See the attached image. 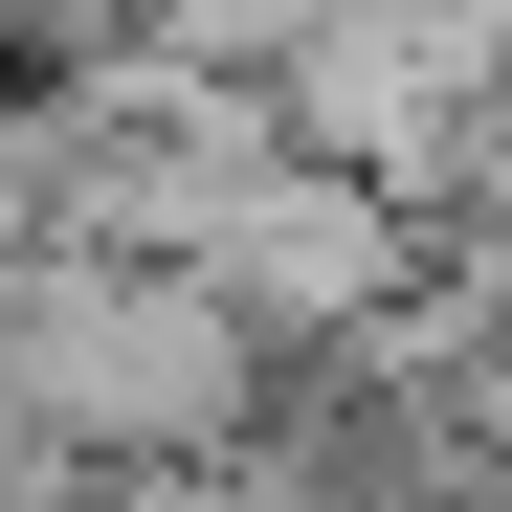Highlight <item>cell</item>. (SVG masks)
<instances>
[{
  "label": "cell",
  "mask_w": 512,
  "mask_h": 512,
  "mask_svg": "<svg viewBox=\"0 0 512 512\" xmlns=\"http://www.w3.org/2000/svg\"><path fill=\"white\" fill-rule=\"evenodd\" d=\"M245 290L201 245H112V223H45L0 245V379H23L45 446H112V468H201L245 423Z\"/></svg>",
  "instance_id": "cell-1"
},
{
  "label": "cell",
  "mask_w": 512,
  "mask_h": 512,
  "mask_svg": "<svg viewBox=\"0 0 512 512\" xmlns=\"http://www.w3.org/2000/svg\"><path fill=\"white\" fill-rule=\"evenodd\" d=\"M490 90H512V0H312L290 23V134H334L357 179L468 156Z\"/></svg>",
  "instance_id": "cell-2"
},
{
  "label": "cell",
  "mask_w": 512,
  "mask_h": 512,
  "mask_svg": "<svg viewBox=\"0 0 512 512\" xmlns=\"http://www.w3.org/2000/svg\"><path fill=\"white\" fill-rule=\"evenodd\" d=\"M201 268L245 290V334H334V312H379V268H401V223H379V179L357 156H268V179H245L223 223H201Z\"/></svg>",
  "instance_id": "cell-3"
},
{
  "label": "cell",
  "mask_w": 512,
  "mask_h": 512,
  "mask_svg": "<svg viewBox=\"0 0 512 512\" xmlns=\"http://www.w3.org/2000/svg\"><path fill=\"white\" fill-rule=\"evenodd\" d=\"M23 446H45V423H23V379H0V490H23Z\"/></svg>",
  "instance_id": "cell-4"
}]
</instances>
